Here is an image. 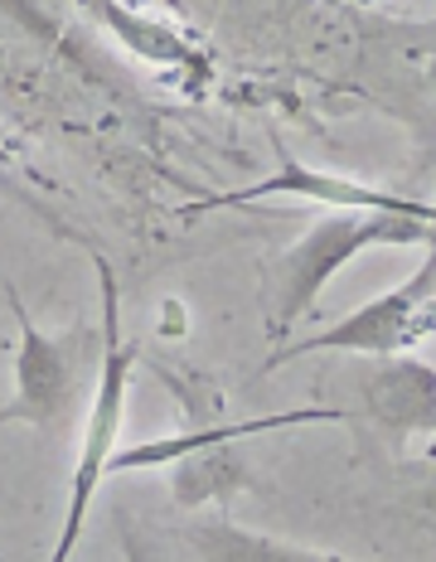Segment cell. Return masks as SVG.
Listing matches in <instances>:
<instances>
[{
    "mask_svg": "<svg viewBox=\"0 0 436 562\" xmlns=\"http://www.w3.org/2000/svg\"><path fill=\"white\" fill-rule=\"evenodd\" d=\"M92 272H98V286H102V359H98V389H92L88 422H82V451H78V465H74V485H68V519H64V533H58L49 562L74 558L78 533H82L88 509H92V495H98L102 475H108V461L116 451V437H122L126 397H132L136 345H126V335H122V291H116V272H112L108 257H98V252H92Z\"/></svg>",
    "mask_w": 436,
    "mask_h": 562,
    "instance_id": "6da1fadb",
    "label": "cell"
},
{
    "mask_svg": "<svg viewBox=\"0 0 436 562\" xmlns=\"http://www.w3.org/2000/svg\"><path fill=\"white\" fill-rule=\"evenodd\" d=\"M383 243H432V218L412 214H388V209H339L325 214L297 248L281 252L277 262V306L267 330L281 335L315 311L325 281L339 272L345 262H355L359 252L383 248Z\"/></svg>",
    "mask_w": 436,
    "mask_h": 562,
    "instance_id": "7a4b0ae2",
    "label": "cell"
},
{
    "mask_svg": "<svg viewBox=\"0 0 436 562\" xmlns=\"http://www.w3.org/2000/svg\"><path fill=\"white\" fill-rule=\"evenodd\" d=\"M5 301L20 325V349H15V393L0 407V427L25 422V427H40V431H64L78 407V393H82L92 330L78 325V330H68V335H44L40 325L30 321L15 286H5Z\"/></svg>",
    "mask_w": 436,
    "mask_h": 562,
    "instance_id": "3957f363",
    "label": "cell"
},
{
    "mask_svg": "<svg viewBox=\"0 0 436 562\" xmlns=\"http://www.w3.org/2000/svg\"><path fill=\"white\" fill-rule=\"evenodd\" d=\"M432 321H436V257L427 252L412 281H403V286L379 301H369V306L349 311L345 321H335L321 335L281 345L267 359V369H281L287 359L321 355V349H339V355H403V349L432 335Z\"/></svg>",
    "mask_w": 436,
    "mask_h": 562,
    "instance_id": "277c9868",
    "label": "cell"
},
{
    "mask_svg": "<svg viewBox=\"0 0 436 562\" xmlns=\"http://www.w3.org/2000/svg\"><path fill=\"white\" fill-rule=\"evenodd\" d=\"M281 156V170L267 175V180L247 184V190H228V194H214L204 204H194L190 214H204V209H243V204H262V199H315V204H329V209H388V214H412V218H436L432 204H417V199H398L388 190H373V184H359V180H339V175H325V170H311L291 156L287 146H277Z\"/></svg>",
    "mask_w": 436,
    "mask_h": 562,
    "instance_id": "5b68a950",
    "label": "cell"
},
{
    "mask_svg": "<svg viewBox=\"0 0 436 562\" xmlns=\"http://www.w3.org/2000/svg\"><path fill=\"white\" fill-rule=\"evenodd\" d=\"M364 403H369L373 422L393 437H407V431H422L432 437L436 427V373L432 364H417V359H388L369 373L364 383Z\"/></svg>",
    "mask_w": 436,
    "mask_h": 562,
    "instance_id": "8992f818",
    "label": "cell"
},
{
    "mask_svg": "<svg viewBox=\"0 0 436 562\" xmlns=\"http://www.w3.org/2000/svg\"><path fill=\"white\" fill-rule=\"evenodd\" d=\"M305 422H345L339 407H297V413H272V417H253V422H228V427H204L190 437H156L141 441L132 451H112L108 471L126 475V471H150V465H170L180 451L199 447V441H238V437H262V431H281V427H305Z\"/></svg>",
    "mask_w": 436,
    "mask_h": 562,
    "instance_id": "52a82bcc",
    "label": "cell"
},
{
    "mask_svg": "<svg viewBox=\"0 0 436 562\" xmlns=\"http://www.w3.org/2000/svg\"><path fill=\"white\" fill-rule=\"evenodd\" d=\"M175 505L180 509H199V505H228L238 490L253 485V471H247L238 441H204V447H190L175 456Z\"/></svg>",
    "mask_w": 436,
    "mask_h": 562,
    "instance_id": "ba28073f",
    "label": "cell"
},
{
    "mask_svg": "<svg viewBox=\"0 0 436 562\" xmlns=\"http://www.w3.org/2000/svg\"><path fill=\"white\" fill-rule=\"evenodd\" d=\"M185 543H190L194 562H345L335 553H315V548L281 543L267 533L233 529V524H199L185 533Z\"/></svg>",
    "mask_w": 436,
    "mask_h": 562,
    "instance_id": "9c48e42d",
    "label": "cell"
},
{
    "mask_svg": "<svg viewBox=\"0 0 436 562\" xmlns=\"http://www.w3.org/2000/svg\"><path fill=\"white\" fill-rule=\"evenodd\" d=\"M82 5H92V15H102L108 25L122 34L126 44H132L136 54H146V58H160V64H175V58H185V44L175 40L170 30H156V25H146V20H136V15H126L122 5H112V0H82Z\"/></svg>",
    "mask_w": 436,
    "mask_h": 562,
    "instance_id": "30bf717a",
    "label": "cell"
},
{
    "mask_svg": "<svg viewBox=\"0 0 436 562\" xmlns=\"http://www.w3.org/2000/svg\"><path fill=\"white\" fill-rule=\"evenodd\" d=\"M116 538H122V558H126V562H170V558H165L160 548L146 538V529H141V524H132L126 514H116Z\"/></svg>",
    "mask_w": 436,
    "mask_h": 562,
    "instance_id": "8fae6325",
    "label": "cell"
}]
</instances>
